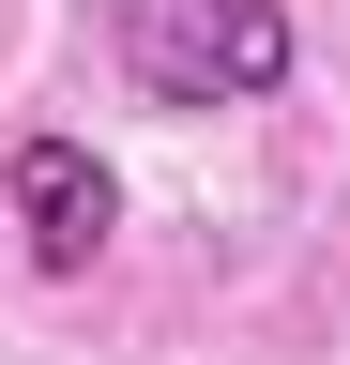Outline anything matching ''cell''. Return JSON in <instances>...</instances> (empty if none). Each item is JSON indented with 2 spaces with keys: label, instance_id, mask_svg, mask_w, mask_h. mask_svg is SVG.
<instances>
[{
  "label": "cell",
  "instance_id": "cell-1",
  "mask_svg": "<svg viewBox=\"0 0 350 365\" xmlns=\"http://www.w3.org/2000/svg\"><path fill=\"white\" fill-rule=\"evenodd\" d=\"M122 76L153 107H259L289 76V0H122Z\"/></svg>",
  "mask_w": 350,
  "mask_h": 365
},
{
  "label": "cell",
  "instance_id": "cell-2",
  "mask_svg": "<svg viewBox=\"0 0 350 365\" xmlns=\"http://www.w3.org/2000/svg\"><path fill=\"white\" fill-rule=\"evenodd\" d=\"M16 228H31V259L46 274H92L107 259V228H122V182L92 168V137H16Z\"/></svg>",
  "mask_w": 350,
  "mask_h": 365
}]
</instances>
